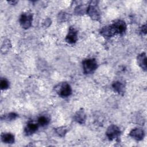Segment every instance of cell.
Instances as JSON below:
<instances>
[{
  "label": "cell",
  "mask_w": 147,
  "mask_h": 147,
  "mask_svg": "<svg viewBox=\"0 0 147 147\" xmlns=\"http://www.w3.org/2000/svg\"><path fill=\"white\" fill-rule=\"evenodd\" d=\"M1 140L5 144H13L14 142V136L10 133H4L1 134Z\"/></svg>",
  "instance_id": "14"
},
{
  "label": "cell",
  "mask_w": 147,
  "mask_h": 147,
  "mask_svg": "<svg viewBox=\"0 0 147 147\" xmlns=\"http://www.w3.org/2000/svg\"><path fill=\"white\" fill-rule=\"evenodd\" d=\"M74 119L80 124L84 123L86 120V114L84 110L83 109L78 110L74 116Z\"/></svg>",
  "instance_id": "11"
},
{
  "label": "cell",
  "mask_w": 147,
  "mask_h": 147,
  "mask_svg": "<svg viewBox=\"0 0 147 147\" xmlns=\"http://www.w3.org/2000/svg\"><path fill=\"white\" fill-rule=\"evenodd\" d=\"M83 72L85 74L93 73L98 67V64L95 59H86L82 61Z\"/></svg>",
  "instance_id": "3"
},
{
  "label": "cell",
  "mask_w": 147,
  "mask_h": 147,
  "mask_svg": "<svg viewBox=\"0 0 147 147\" xmlns=\"http://www.w3.org/2000/svg\"><path fill=\"white\" fill-rule=\"evenodd\" d=\"M58 20L60 22L65 21L68 19V15L64 12H61L58 15Z\"/></svg>",
  "instance_id": "20"
},
{
  "label": "cell",
  "mask_w": 147,
  "mask_h": 147,
  "mask_svg": "<svg viewBox=\"0 0 147 147\" xmlns=\"http://www.w3.org/2000/svg\"><path fill=\"white\" fill-rule=\"evenodd\" d=\"M33 14L29 12H24L20 17V24L22 28L27 29L31 26Z\"/></svg>",
  "instance_id": "4"
},
{
  "label": "cell",
  "mask_w": 147,
  "mask_h": 147,
  "mask_svg": "<svg viewBox=\"0 0 147 147\" xmlns=\"http://www.w3.org/2000/svg\"><path fill=\"white\" fill-rule=\"evenodd\" d=\"M86 9L82 6H78L75 9V13L76 14H83L85 13Z\"/></svg>",
  "instance_id": "21"
},
{
  "label": "cell",
  "mask_w": 147,
  "mask_h": 147,
  "mask_svg": "<svg viewBox=\"0 0 147 147\" xmlns=\"http://www.w3.org/2000/svg\"><path fill=\"white\" fill-rule=\"evenodd\" d=\"M9 3L11 4V5H15L16 3H17V1H9L8 2Z\"/></svg>",
  "instance_id": "23"
},
{
  "label": "cell",
  "mask_w": 147,
  "mask_h": 147,
  "mask_svg": "<svg viewBox=\"0 0 147 147\" xmlns=\"http://www.w3.org/2000/svg\"><path fill=\"white\" fill-rule=\"evenodd\" d=\"M112 87L114 90V91H115L119 94L123 95L125 93V86L124 84H123L121 82L119 81L114 82L112 84Z\"/></svg>",
  "instance_id": "13"
},
{
  "label": "cell",
  "mask_w": 147,
  "mask_h": 147,
  "mask_svg": "<svg viewBox=\"0 0 147 147\" xmlns=\"http://www.w3.org/2000/svg\"><path fill=\"white\" fill-rule=\"evenodd\" d=\"M141 32L143 33H144L145 34H146V25H143L141 28Z\"/></svg>",
  "instance_id": "22"
},
{
  "label": "cell",
  "mask_w": 147,
  "mask_h": 147,
  "mask_svg": "<svg viewBox=\"0 0 147 147\" xmlns=\"http://www.w3.org/2000/svg\"><path fill=\"white\" fill-rule=\"evenodd\" d=\"M97 2H98L95 1H91L88 5L86 10V13L91 18L95 21H99L100 18V11L97 5Z\"/></svg>",
  "instance_id": "2"
},
{
  "label": "cell",
  "mask_w": 147,
  "mask_h": 147,
  "mask_svg": "<svg viewBox=\"0 0 147 147\" xmlns=\"http://www.w3.org/2000/svg\"><path fill=\"white\" fill-rule=\"evenodd\" d=\"M78 40V31L72 26L69 27L68 34L65 37V41L69 44L75 43Z\"/></svg>",
  "instance_id": "7"
},
{
  "label": "cell",
  "mask_w": 147,
  "mask_h": 147,
  "mask_svg": "<svg viewBox=\"0 0 147 147\" xmlns=\"http://www.w3.org/2000/svg\"><path fill=\"white\" fill-rule=\"evenodd\" d=\"M57 94L63 98L68 97L72 94V88L67 82H62L58 84L55 88Z\"/></svg>",
  "instance_id": "1"
},
{
  "label": "cell",
  "mask_w": 147,
  "mask_h": 147,
  "mask_svg": "<svg viewBox=\"0 0 147 147\" xmlns=\"http://www.w3.org/2000/svg\"><path fill=\"white\" fill-rule=\"evenodd\" d=\"M18 117V115L15 113H10L7 114H5L3 116V119L6 121H11L16 119Z\"/></svg>",
  "instance_id": "18"
},
{
  "label": "cell",
  "mask_w": 147,
  "mask_h": 147,
  "mask_svg": "<svg viewBox=\"0 0 147 147\" xmlns=\"http://www.w3.org/2000/svg\"><path fill=\"white\" fill-rule=\"evenodd\" d=\"M129 136L137 141H141L144 137L145 132L142 129L136 127L130 131Z\"/></svg>",
  "instance_id": "8"
},
{
  "label": "cell",
  "mask_w": 147,
  "mask_h": 147,
  "mask_svg": "<svg viewBox=\"0 0 147 147\" xmlns=\"http://www.w3.org/2000/svg\"><path fill=\"white\" fill-rule=\"evenodd\" d=\"M100 33L102 36L106 38L111 37L116 34L115 30L112 25L103 27L100 30Z\"/></svg>",
  "instance_id": "9"
},
{
  "label": "cell",
  "mask_w": 147,
  "mask_h": 147,
  "mask_svg": "<svg viewBox=\"0 0 147 147\" xmlns=\"http://www.w3.org/2000/svg\"><path fill=\"white\" fill-rule=\"evenodd\" d=\"M56 133L60 137H64L65 134L67 133L68 130L64 126H61L56 128L55 129Z\"/></svg>",
  "instance_id": "17"
},
{
  "label": "cell",
  "mask_w": 147,
  "mask_h": 147,
  "mask_svg": "<svg viewBox=\"0 0 147 147\" xmlns=\"http://www.w3.org/2000/svg\"><path fill=\"white\" fill-rule=\"evenodd\" d=\"M121 133V130L117 126L111 125L108 127L106 134L109 140H113L118 138L120 136Z\"/></svg>",
  "instance_id": "5"
},
{
  "label": "cell",
  "mask_w": 147,
  "mask_h": 147,
  "mask_svg": "<svg viewBox=\"0 0 147 147\" xmlns=\"http://www.w3.org/2000/svg\"><path fill=\"white\" fill-rule=\"evenodd\" d=\"M50 122L49 118L45 115H41L37 119V123L41 126H45Z\"/></svg>",
  "instance_id": "15"
},
{
  "label": "cell",
  "mask_w": 147,
  "mask_h": 147,
  "mask_svg": "<svg viewBox=\"0 0 147 147\" xmlns=\"http://www.w3.org/2000/svg\"><path fill=\"white\" fill-rule=\"evenodd\" d=\"M137 59V63L139 66L145 71H146L147 69L146 53L145 52H142L140 53V55H138Z\"/></svg>",
  "instance_id": "12"
},
{
  "label": "cell",
  "mask_w": 147,
  "mask_h": 147,
  "mask_svg": "<svg viewBox=\"0 0 147 147\" xmlns=\"http://www.w3.org/2000/svg\"><path fill=\"white\" fill-rule=\"evenodd\" d=\"M9 82L5 78H1L0 81V87L1 90H6L9 87Z\"/></svg>",
  "instance_id": "19"
},
{
  "label": "cell",
  "mask_w": 147,
  "mask_h": 147,
  "mask_svg": "<svg viewBox=\"0 0 147 147\" xmlns=\"http://www.w3.org/2000/svg\"><path fill=\"white\" fill-rule=\"evenodd\" d=\"M112 26L115 30L116 34H123L126 30V24L123 20H118L115 21L112 24Z\"/></svg>",
  "instance_id": "6"
},
{
  "label": "cell",
  "mask_w": 147,
  "mask_h": 147,
  "mask_svg": "<svg viewBox=\"0 0 147 147\" xmlns=\"http://www.w3.org/2000/svg\"><path fill=\"white\" fill-rule=\"evenodd\" d=\"M11 48V44L9 40H4L1 46V52L3 53H5Z\"/></svg>",
  "instance_id": "16"
},
{
  "label": "cell",
  "mask_w": 147,
  "mask_h": 147,
  "mask_svg": "<svg viewBox=\"0 0 147 147\" xmlns=\"http://www.w3.org/2000/svg\"><path fill=\"white\" fill-rule=\"evenodd\" d=\"M38 124L33 122H29L25 127L24 132L26 136H30L34 133L38 128Z\"/></svg>",
  "instance_id": "10"
}]
</instances>
